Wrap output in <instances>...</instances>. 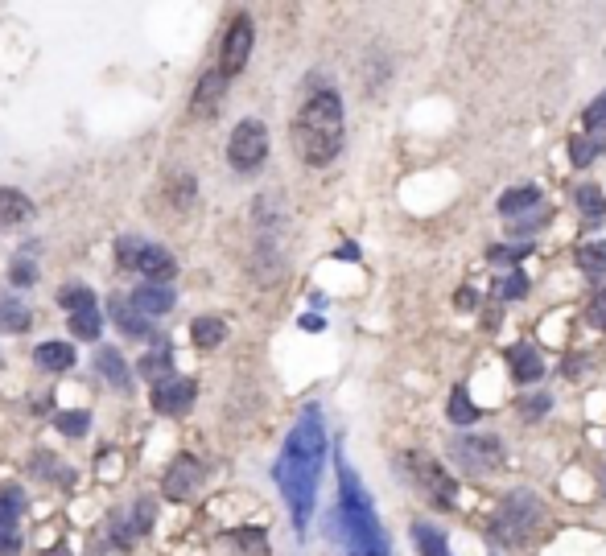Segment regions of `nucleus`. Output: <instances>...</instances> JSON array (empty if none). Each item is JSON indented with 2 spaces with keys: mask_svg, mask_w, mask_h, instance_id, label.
I'll list each match as a JSON object with an SVG mask.
<instances>
[{
  "mask_svg": "<svg viewBox=\"0 0 606 556\" xmlns=\"http://www.w3.org/2000/svg\"><path fill=\"white\" fill-rule=\"evenodd\" d=\"M322 458H326V429H322V412L310 404L301 412V421L293 425L281 462H277V486L293 511V528L297 536H306V524L314 515V495H318V474H322Z\"/></svg>",
  "mask_w": 606,
  "mask_h": 556,
  "instance_id": "obj_1",
  "label": "nucleus"
},
{
  "mask_svg": "<svg viewBox=\"0 0 606 556\" xmlns=\"http://www.w3.org/2000/svg\"><path fill=\"white\" fill-rule=\"evenodd\" d=\"M330 536L343 544L347 556H392L376 507L347 462H339V507L330 511Z\"/></svg>",
  "mask_w": 606,
  "mask_h": 556,
  "instance_id": "obj_2",
  "label": "nucleus"
},
{
  "mask_svg": "<svg viewBox=\"0 0 606 556\" xmlns=\"http://www.w3.org/2000/svg\"><path fill=\"white\" fill-rule=\"evenodd\" d=\"M293 145L306 165H330L343 149V99L334 91H318L306 99L293 124Z\"/></svg>",
  "mask_w": 606,
  "mask_h": 556,
  "instance_id": "obj_3",
  "label": "nucleus"
},
{
  "mask_svg": "<svg viewBox=\"0 0 606 556\" xmlns=\"http://www.w3.org/2000/svg\"><path fill=\"white\" fill-rule=\"evenodd\" d=\"M541 503H536L532 495H524V491H516L512 499H503V507L495 511V524H491V532H495V540H503V544H524L528 540V532L541 524Z\"/></svg>",
  "mask_w": 606,
  "mask_h": 556,
  "instance_id": "obj_4",
  "label": "nucleus"
},
{
  "mask_svg": "<svg viewBox=\"0 0 606 556\" xmlns=\"http://www.w3.org/2000/svg\"><path fill=\"white\" fill-rule=\"evenodd\" d=\"M450 462L458 466V470H466V474H491V470H499V462H503V441L499 437H491V433H470V437H458L454 445H450Z\"/></svg>",
  "mask_w": 606,
  "mask_h": 556,
  "instance_id": "obj_5",
  "label": "nucleus"
},
{
  "mask_svg": "<svg viewBox=\"0 0 606 556\" xmlns=\"http://www.w3.org/2000/svg\"><path fill=\"white\" fill-rule=\"evenodd\" d=\"M227 157L240 173H252L260 169V161L268 157V128L260 120H240L227 141Z\"/></svg>",
  "mask_w": 606,
  "mask_h": 556,
  "instance_id": "obj_6",
  "label": "nucleus"
},
{
  "mask_svg": "<svg viewBox=\"0 0 606 556\" xmlns=\"http://www.w3.org/2000/svg\"><path fill=\"white\" fill-rule=\"evenodd\" d=\"M404 462H409V470H413L417 486H421V491H429V499H433L437 507H450V503H454L458 482L450 478V470H442V466H437L429 454H409Z\"/></svg>",
  "mask_w": 606,
  "mask_h": 556,
  "instance_id": "obj_7",
  "label": "nucleus"
},
{
  "mask_svg": "<svg viewBox=\"0 0 606 556\" xmlns=\"http://www.w3.org/2000/svg\"><path fill=\"white\" fill-rule=\"evenodd\" d=\"M248 54H252V21L248 17H235L227 38H223V50H219V75L231 79L240 75L248 66Z\"/></svg>",
  "mask_w": 606,
  "mask_h": 556,
  "instance_id": "obj_8",
  "label": "nucleus"
},
{
  "mask_svg": "<svg viewBox=\"0 0 606 556\" xmlns=\"http://www.w3.org/2000/svg\"><path fill=\"white\" fill-rule=\"evenodd\" d=\"M194 379H161V384H153V408L161 416H182L190 404H194Z\"/></svg>",
  "mask_w": 606,
  "mask_h": 556,
  "instance_id": "obj_9",
  "label": "nucleus"
},
{
  "mask_svg": "<svg viewBox=\"0 0 606 556\" xmlns=\"http://www.w3.org/2000/svg\"><path fill=\"white\" fill-rule=\"evenodd\" d=\"M198 486H202V466L190 454L174 458L170 470H165V495H170V499H190Z\"/></svg>",
  "mask_w": 606,
  "mask_h": 556,
  "instance_id": "obj_10",
  "label": "nucleus"
},
{
  "mask_svg": "<svg viewBox=\"0 0 606 556\" xmlns=\"http://www.w3.org/2000/svg\"><path fill=\"white\" fill-rule=\"evenodd\" d=\"M536 206H545L541 186H512L508 194L499 198V215L503 219H520L524 211H536Z\"/></svg>",
  "mask_w": 606,
  "mask_h": 556,
  "instance_id": "obj_11",
  "label": "nucleus"
},
{
  "mask_svg": "<svg viewBox=\"0 0 606 556\" xmlns=\"http://www.w3.org/2000/svg\"><path fill=\"white\" fill-rule=\"evenodd\" d=\"M128 301H132V309H137V314H145V318L170 314V309H174V293L165 289V285H141Z\"/></svg>",
  "mask_w": 606,
  "mask_h": 556,
  "instance_id": "obj_12",
  "label": "nucleus"
},
{
  "mask_svg": "<svg viewBox=\"0 0 606 556\" xmlns=\"http://www.w3.org/2000/svg\"><path fill=\"white\" fill-rule=\"evenodd\" d=\"M137 272H145L153 285H161V281H170V276L178 272V260L165 252V248H153V243H145V252H141V260H137Z\"/></svg>",
  "mask_w": 606,
  "mask_h": 556,
  "instance_id": "obj_13",
  "label": "nucleus"
},
{
  "mask_svg": "<svg viewBox=\"0 0 606 556\" xmlns=\"http://www.w3.org/2000/svg\"><path fill=\"white\" fill-rule=\"evenodd\" d=\"M508 367L516 375V384H536L545 375V359L532 351V346H512L508 351Z\"/></svg>",
  "mask_w": 606,
  "mask_h": 556,
  "instance_id": "obj_14",
  "label": "nucleus"
},
{
  "mask_svg": "<svg viewBox=\"0 0 606 556\" xmlns=\"http://www.w3.org/2000/svg\"><path fill=\"white\" fill-rule=\"evenodd\" d=\"M223 87H227V79H223L219 71L202 75V83L194 87V103H190V112H194V116H211V112L219 108V99H223Z\"/></svg>",
  "mask_w": 606,
  "mask_h": 556,
  "instance_id": "obj_15",
  "label": "nucleus"
},
{
  "mask_svg": "<svg viewBox=\"0 0 606 556\" xmlns=\"http://www.w3.org/2000/svg\"><path fill=\"white\" fill-rule=\"evenodd\" d=\"M112 322H116L128 338H153L149 318H145V314H137V309H132V301H124V297H116V301H112Z\"/></svg>",
  "mask_w": 606,
  "mask_h": 556,
  "instance_id": "obj_16",
  "label": "nucleus"
},
{
  "mask_svg": "<svg viewBox=\"0 0 606 556\" xmlns=\"http://www.w3.org/2000/svg\"><path fill=\"white\" fill-rule=\"evenodd\" d=\"M33 219V202L21 190H0V227H17Z\"/></svg>",
  "mask_w": 606,
  "mask_h": 556,
  "instance_id": "obj_17",
  "label": "nucleus"
},
{
  "mask_svg": "<svg viewBox=\"0 0 606 556\" xmlns=\"http://www.w3.org/2000/svg\"><path fill=\"white\" fill-rule=\"evenodd\" d=\"M578 268L590 276L594 285H602V281H606V239L582 243V248H578Z\"/></svg>",
  "mask_w": 606,
  "mask_h": 556,
  "instance_id": "obj_18",
  "label": "nucleus"
},
{
  "mask_svg": "<svg viewBox=\"0 0 606 556\" xmlns=\"http://www.w3.org/2000/svg\"><path fill=\"white\" fill-rule=\"evenodd\" d=\"M33 359H38V367H46V371H66V367H75V346L71 342H42Z\"/></svg>",
  "mask_w": 606,
  "mask_h": 556,
  "instance_id": "obj_19",
  "label": "nucleus"
},
{
  "mask_svg": "<svg viewBox=\"0 0 606 556\" xmlns=\"http://www.w3.org/2000/svg\"><path fill=\"white\" fill-rule=\"evenodd\" d=\"M95 363H99V375H104L112 388H120V392L128 388V367H124V359H120L116 346H104V351L95 355Z\"/></svg>",
  "mask_w": 606,
  "mask_h": 556,
  "instance_id": "obj_20",
  "label": "nucleus"
},
{
  "mask_svg": "<svg viewBox=\"0 0 606 556\" xmlns=\"http://www.w3.org/2000/svg\"><path fill=\"white\" fill-rule=\"evenodd\" d=\"M446 416H450V425H475L479 421V408L475 404H470V392L458 384L454 392H450V404H446Z\"/></svg>",
  "mask_w": 606,
  "mask_h": 556,
  "instance_id": "obj_21",
  "label": "nucleus"
},
{
  "mask_svg": "<svg viewBox=\"0 0 606 556\" xmlns=\"http://www.w3.org/2000/svg\"><path fill=\"white\" fill-rule=\"evenodd\" d=\"M190 338H194V346H202V351H211V346H219L227 338V326L219 318H194Z\"/></svg>",
  "mask_w": 606,
  "mask_h": 556,
  "instance_id": "obj_22",
  "label": "nucleus"
},
{
  "mask_svg": "<svg viewBox=\"0 0 606 556\" xmlns=\"http://www.w3.org/2000/svg\"><path fill=\"white\" fill-rule=\"evenodd\" d=\"M137 371H141L145 379H153V384H161V379H170V375H174V355H170V346H161V351L145 355Z\"/></svg>",
  "mask_w": 606,
  "mask_h": 556,
  "instance_id": "obj_23",
  "label": "nucleus"
},
{
  "mask_svg": "<svg viewBox=\"0 0 606 556\" xmlns=\"http://www.w3.org/2000/svg\"><path fill=\"white\" fill-rule=\"evenodd\" d=\"M413 544L421 548V556H450L446 536L437 532L433 524H413Z\"/></svg>",
  "mask_w": 606,
  "mask_h": 556,
  "instance_id": "obj_24",
  "label": "nucleus"
},
{
  "mask_svg": "<svg viewBox=\"0 0 606 556\" xmlns=\"http://www.w3.org/2000/svg\"><path fill=\"white\" fill-rule=\"evenodd\" d=\"M99 326H104V318H99V305L75 309V314H71V334L83 338V342H95V338H99Z\"/></svg>",
  "mask_w": 606,
  "mask_h": 556,
  "instance_id": "obj_25",
  "label": "nucleus"
},
{
  "mask_svg": "<svg viewBox=\"0 0 606 556\" xmlns=\"http://www.w3.org/2000/svg\"><path fill=\"white\" fill-rule=\"evenodd\" d=\"M598 153H606V136H574V141H569V157H574V165L582 169V165H590Z\"/></svg>",
  "mask_w": 606,
  "mask_h": 556,
  "instance_id": "obj_26",
  "label": "nucleus"
},
{
  "mask_svg": "<svg viewBox=\"0 0 606 556\" xmlns=\"http://www.w3.org/2000/svg\"><path fill=\"white\" fill-rule=\"evenodd\" d=\"M0 330H9V334L29 330V309H25L21 301L5 297V301H0Z\"/></svg>",
  "mask_w": 606,
  "mask_h": 556,
  "instance_id": "obj_27",
  "label": "nucleus"
},
{
  "mask_svg": "<svg viewBox=\"0 0 606 556\" xmlns=\"http://www.w3.org/2000/svg\"><path fill=\"white\" fill-rule=\"evenodd\" d=\"M574 202H578V211H582L586 219H606V198H602L598 186H578V190H574Z\"/></svg>",
  "mask_w": 606,
  "mask_h": 556,
  "instance_id": "obj_28",
  "label": "nucleus"
},
{
  "mask_svg": "<svg viewBox=\"0 0 606 556\" xmlns=\"http://www.w3.org/2000/svg\"><path fill=\"white\" fill-rule=\"evenodd\" d=\"M21 511H25V495L17 486H5V491H0V528H13Z\"/></svg>",
  "mask_w": 606,
  "mask_h": 556,
  "instance_id": "obj_29",
  "label": "nucleus"
},
{
  "mask_svg": "<svg viewBox=\"0 0 606 556\" xmlns=\"http://www.w3.org/2000/svg\"><path fill=\"white\" fill-rule=\"evenodd\" d=\"M495 293H499V301H520V297H528V276H524L520 268L508 272V276H499Z\"/></svg>",
  "mask_w": 606,
  "mask_h": 556,
  "instance_id": "obj_30",
  "label": "nucleus"
},
{
  "mask_svg": "<svg viewBox=\"0 0 606 556\" xmlns=\"http://www.w3.org/2000/svg\"><path fill=\"white\" fill-rule=\"evenodd\" d=\"M549 215H553L549 206H536V211H532L528 219H516V223L508 227V235H512V239H516V235H520V239H528V235H536V231H541V227L549 223Z\"/></svg>",
  "mask_w": 606,
  "mask_h": 556,
  "instance_id": "obj_31",
  "label": "nucleus"
},
{
  "mask_svg": "<svg viewBox=\"0 0 606 556\" xmlns=\"http://www.w3.org/2000/svg\"><path fill=\"white\" fill-rule=\"evenodd\" d=\"M582 124H586V128H582L586 136H606V91H602V95L590 103V108H586Z\"/></svg>",
  "mask_w": 606,
  "mask_h": 556,
  "instance_id": "obj_32",
  "label": "nucleus"
},
{
  "mask_svg": "<svg viewBox=\"0 0 606 556\" xmlns=\"http://www.w3.org/2000/svg\"><path fill=\"white\" fill-rule=\"evenodd\" d=\"M58 301H62L66 314H75V309H91V305H95V293L83 289V285H66V289L58 293Z\"/></svg>",
  "mask_w": 606,
  "mask_h": 556,
  "instance_id": "obj_33",
  "label": "nucleus"
},
{
  "mask_svg": "<svg viewBox=\"0 0 606 556\" xmlns=\"http://www.w3.org/2000/svg\"><path fill=\"white\" fill-rule=\"evenodd\" d=\"M87 425H91V412H83V408L62 412V416H58V429H62L66 437H83V433H87Z\"/></svg>",
  "mask_w": 606,
  "mask_h": 556,
  "instance_id": "obj_34",
  "label": "nucleus"
},
{
  "mask_svg": "<svg viewBox=\"0 0 606 556\" xmlns=\"http://www.w3.org/2000/svg\"><path fill=\"white\" fill-rule=\"evenodd\" d=\"M141 252H145V243H141V239H132V235H124V239L116 243V256H120V264H124V268H137Z\"/></svg>",
  "mask_w": 606,
  "mask_h": 556,
  "instance_id": "obj_35",
  "label": "nucleus"
},
{
  "mask_svg": "<svg viewBox=\"0 0 606 556\" xmlns=\"http://www.w3.org/2000/svg\"><path fill=\"white\" fill-rule=\"evenodd\" d=\"M586 314H590V322H594L598 330H606V289H598V293H594V301H590Z\"/></svg>",
  "mask_w": 606,
  "mask_h": 556,
  "instance_id": "obj_36",
  "label": "nucleus"
},
{
  "mask_svg": "<svg viewBox=\"0 0 606 556\" xmlns=\"http://www.w3.org/2000/svg\"><path fill=\"white\" fill-rule=\"evenodd\" d=\"M9 276H13V285H21V289H25V285H33V281H38V272H33V264H29V260H17Z\"/></svg>",
  "mask_w": 606,
  "mask_h": 556,
  "instance_id": "obj_37",
  "label": "nucleus"
},
{
  "mask_svg": "<svg viewBox=\"0 0 606 556\" xmlns=\"http://www.w3.org/2000/svg\"><path fill=\"white\" fill-rule=\"evenodd\" d=\"M235 540H240V544H244L252 556H268V544H264V536H260V532H240Z\"/></svg>",
  "mask_w": 606,
  "mask_h": 556,
  "instance_id": "obj_38",
  "label": "nucleus"
},
{
  "mask_svg": "<svg viewBox=\"0 0 606 556\" xmlns=\"http://www.w3.org/2000/svg\"><path fill=\"white\" fill-rule=\"evenodd\" d=\"M21 552V536L13 528H0V556H17Z\"/></svg>",
  "mask_w": 606,
  "mask_h": 556,
  "instance_id": "obj_39",
  "label": "nucleus"
},
{
  "mask_svg": "<svg viewBox=\"0 0 606 556\" xmlns=\"http://www.w3.org/2000/svg\"><path fill=\"white\" fill-rule=\"evenodd\" d=\"M524 252H528V248H491L487 256H491L495 264H516V260H520Z\"/></svg>",
  "mask_w": 606,
  "mask_h": 556,
  "instance_id": "obj_40",
  "label": "nucleus"
},
{
  "mask_svg": "<svg viewBox=\"0 0 606 556\" xmlns=\"http://www.w3.org/2000/svg\"><path fill=\"white\" fill-rule=\"evenodd\" d=\"M149 519H153V507L141 503V511H132V528H137V532H149Z\"/></svg>",
  "mask_w": 606,
  "mask_h": 556,
  "instance_id": "obj_41",
  "label": "nucleus"
},
{
  "mask_svg": "<svg viewBox=\"0 0 606 556\" xmlns=\"http://www.w3.org/2000/svg\"><path fill=\"white\" fill-rule=\"evenodd\" d=\"M549 404H553L549 396H536V400H528V404H524V412H528V421H536V416H541V412H545Z\"/></svg>",
  "mask_w": 606,
  "mask_h": 556,
  "instance_id": "obj_42",
  "label": "nucleus"
},
{
  "mask_svg": "<svg viewBox=\"0 0 606 556\" xmlns=\"http://www.w3.org/2000/svg\"><path fill=\"white\" fill-rule=\"evenodd\" d=\"M475 301H479L475 289H458V305H462V309H475Z\"/></svg>",
  "mask_w": 606,
  "mask_h": 556,
  "instance_id": "obj_43",
  "label": "nucleus"
},
{
  "mask_svg": "<svg viewBox=\"0 0 606 556\" xmlns=\"http://www.w3.org/2000/svg\"><path fill=\"white\" fill-rule=\"evenodd\" d=\"M301 330H310V334H318V330H322V318H301Z\"/></svg>",
  "mask_w": 606,
  "mask_h": 556,
  "instance_id": "obj_44",
  "label": "nucleus"
},
{
  "mask_svg": "<svg viewBox=\"0 0 606 556\" xmlns=\"http://www.w3.org/2000/svg\"><path fill=\"white\" fill-rule=\"evenodd\" d=\"M355 256H359V248H355V243H347V248L339 252V260H355Z\"/></svg>",
  "mask_w": 606,
  "mask_h": 556,
  "instance_id": "obj_45",
  "label": "nucleus"
}]
</instances>
